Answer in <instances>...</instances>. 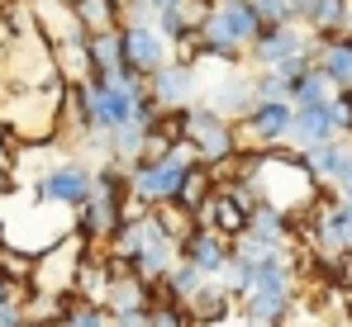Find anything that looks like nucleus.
<instances>
[{"mask_svg":"<svg viewBox=\"0 0 352 327\" xmlns=\"http://www.w3.org/2000/svg\"><path fill=\"white\" fill-rule=\"evenodd\" d=\"M262 29V14L248 5V0H214L200 34H205V57H224L234 62L238 53H248V43L257 38Z\"/></svg>","mask_w":352,"mask_h":327,"instance_id":"obj_1","label":"nucleus"},{"mask_svg":"<svg viewBox=\"0 0 352 327\" xmlns=\"http://www.w3.org/2000/svg\"><path fill=\"white\" fill-rule=\"evenodd\" d=\"M181 143L190 147L195 162H205V166H224L238 147H243V143H238V128L210 105H200V109L186 105L181 109Z\"/></svg>","mask_w":352,"mask_h":327,"instance_id":"obj_2","label":"nucleus"},{"mask_svg":"<svg viewBox=\"0 0 352 327\" xmlns=\"http://www.w3.org/2000/svg\"><path fill=\"white\" fill-rule=\"evenodd\" d=\"M190 162H195V157H190L186 143L172 147V152H162V157H138V162L129 166V195H133L138 204H167Z\"/></svg>","mask_w":352,"mask_h":327,"instance_id":"obj_3","label":"nucleus"},{"mask_svg":"<svg viewBox=\"0 0 352 327\" xmlns=\"http://www.w3.org/2000/svg\"><path fill=\"white\" fill-rule=\"evenodd\" d=\"M229 252H234V237H224V232H214V228H205V223H190V228L176 237V256L190 261L200 275H219L224 261H229Z\"/></svg>","mask_w":352,"mask_h":327,"instance_id":"obj_4","label":"nucleus"},{"mask_svg":"<svg viewBox=\"0 0 352 327\" xmlns=\"http://www.w3.org/2000/svg\"><path fill=\"white\" fill-rule=\"evenodd\" d=\"M119 48H124V66L148 76L153 66H162L172 57V38L157 34V24H119Z\"/></svg>","mask_w":352,"mask_h":327,"instance_id":"obj_5","label":"nucleus"},{"mask_svg":"<svg viewBox=\"0 0 352 327\" xmlns=\"http://www.w3.org/2000/svg\"><path fill=\"white\" fill-rule=\"evenodd\" d=\"M143 81H148V95L157 100V109H186L195 100V66L181 62V57H167V62L153 66Z\"/></svg>","mask_w":352,"mask_h":327,"instance_id":"obj_6","label":"nucleus"},{"mask_svg":"<svg viewBox=\"0 0 352 327\" xmlns=\"http://www.w3.org/2000/svg\"><path fill=\"white\" fill-rule=\"evenodd\" d=\"M291 109H295L291 100H257V105L238 119V133L252 138L257 147H267V143H276V138L291 133Z\"/></svg>","mask_w":352,"mask_h":327,"instance_id":"obj_7","label":"nucleus"},{"mask_svg":"<svg viewBox=\"0 0 352 327\" xmlns=\"http://www.w3.org/2000/svg\"><path fill=\"white\" fill-rule=\"evenodd\" d=\"M91 190H96V175L86 171V166H53L43 180H38V195L43 199H53V204H67V209H76V204H86L91 199Z\"/></svg>","mask_w":352,"mask_h":327,"instance_id":"obj_8","label":"nucleus"},{"mask_svg":"<svg viewBox=\"0 0 352 327\" xmlns=\"http://www.w3.org/2000/svg\"><path fill=\"white\" fill-rule=\"evenodd\" d=\"M248 48H252V57H257L262 66H281V62H291V57H305V38L295 34L291 19H286V24H262Z\"/></svg>","mask_w":352,"mask_h":327,"instance_id":"obj_9","label":"nucleus"},{"mask_svg":"<svg viewBox=\"0 0 352 327\" xmlns=\"http://www.w3.org/2000/svg\"><path fill=\"white\" fill-rule=\"evenodd\" d=\"M181 308H186V318L195 327H210V323H224L229 318V308H234V294L224 289V284H210V275L181 299Z\"/></svg>","mask_w":352,"mask_h":327,"instance_id":"obj_10","label":"nucleus"},{"mask_svg":"<svg viewBox=\"0 0 352 327\" xmlns=\"http://www.w3.org/2000/svg\"><path fill=\"white\" fill-rule=\"evenodd\" d=\"M214 195V166L205 162H190L186 166V175H181V185H176L172 204L176 209H186V214H200V204Z\"/></svg>","mask_w":352,"mask_h":327,"instance_id":"obj_11","label":"nucleus"},{"mask_svg":"<svg viewBox=\"0 0 352 327\" xmlns=\"http://www.w3.org/2000/svg\"><path fill=\"white\" fill-rule=\"evenodd\" d=\"M291 133L309 147V143H324L333 138V119H329V105H295L291 109Z\"/></svg>","mask_w":352,"mask_h":327,"instance_id":"obj_12","label":"nucleus"},{"mask_svg":"<svg viewBox=\"0 0 352 327\" xmlns=\"http://www.w3.org/2000/svg\"><path fill=\"white\" fill-rule=\"evenodd\" d=\"M81 34H100V29H119V0H72L67 5Z\"/></svg>","mask_w":352,"mask_h":327,"instance_id":"obj_13","label":"nucleus"},{"mask_svg":"<svg viewBox=\"0 0 352 327\" xmlns=\"http://www.w3.org/2000/svg\"><path fill=\"white\" fill-rule=\"evenodd\" d=\"M295 14L319 34H333L348 19V0H295Z\"/></svg>","mask_w":352,"mask_h":327,"instance_id":"obj_14","label":"nucleus"},{"mask_svg":"<svg viewBox=\"0 0 352 327\" xmlns=\"http://www.w3.org/2000/svg\"><path fill=\"white\" fill-rule=\"evenodd\" d=\"M333 86H343L352 90V38H329V48H324V66H319Z\"/></svg>","mask_w":352,"mask_h":327,"instance_id":"obj_15","label":"nucleus"},{"mask_svg":"<svg viewBox=\"0 0 352 327\" xmlns=\"http://www.w3.org/2000/svg\"><path fill=\"white\" fill-rule=\"evenodd\" d=\"M257 105V90H252V81H229L224 90H214V100H210V109H219L224 119L234 114V123L248 114V109Z\"/></svg>","mask_w":352,"mask_h":327,"instance_id":"obj_16","label":"nucleus"},{"mask_svg":"<svg viewBox=\"0 0 352 327\" xmlns=\"http://www.w3.org/2000/svg\"><path fill=\"white\" fill-rule=\"evenodd\" d=\"M58 327H110V313H105L96 299H86V304H67V313H62Z\"/></svg>","mask_w":352,"mask_h":327,"instance_id":"obj_17","label":"nucleus"},{"mask_svg":"<svg viewBox=\"0 0 352 327\" xmlns=\"http://www.w3.org/2000/svg\"><path fill=\"white\" fill-rule=\"evenodd\" d=\"M148 327H190V318H186V308L172 304V299H153L148 304Z\"/></svg>","mask_w":352,"mask_h":327,"instance_id":"obj_18","label":"nucleus"},{"mask_svg":"<svg viewBox=\"0 0 352 327\" xmlns=\"http://www.w3.org/2000/svg\"><path fill=\"white\" fill-rule=\"evenodd\" d=\"M257 14H262V24H286L295 19V0H248Z\"/></svg>","mask_w":352,"mask_h":327,"instance_id":"obj_19","label":"nucleus"},{"mask_svg":"<svg viewBox=\"0 0 352 327\" xmlns=\"http://www.w3.org/2000/svg\"><path fill=\"white\" fill-rule=\"evenodd\" d=\"M324 105H329V119H333V128H352V90L333 95V100H324Z\"/></svg>","mask_w":352,"mask_h":327,"instance_id":"obj_20","label":"nucleus"},{"mask_svg":"<svg viewBox=\"0 0 352 327\" xmlns=\"http://www.w3.org/2000/svg\"><path fill=\"white\" fill-rule=\"evenodd\" d=\"M0 327H29V318H24V304H19V299L0 304Z\"/></svg>","mask_w":352,"mask_h":327,"instance_id":"obj_21","label":"nucleus"},{"mask_svg":"<svg viewBox=\"0 0 352 327\" xmlns=\"http://www.w3.org/2000/svg\"><path fill=\"white\" fill-rule=\"evenodd\" d=\"M110 327H148V308H124L110 318Z\"/></svg>","mask_w":352,"mask_h":327,"instance_id":"obj_22","label":"nucleus"},{"mask_svg":"<svg viewBox=\"0 0 352 327\" xmlns=\"http://www.w3.org/2000/svg\"><path fill=\"white\" fill-rule=\"evenodd\" d=\"M14 289H19V284H14V275H5V266H0V304H10V299H19Z\"/></svg>","mask_w":352,"mask_h":327,"instance_id":"obj_23","label":"nucleus"},{"mask_svg":"<svg viewBox=\"0 0 352 327\" xmlns=\"http://www.w3.org/2000/svg\"><path fill=\"white\" fill-rule=\"evenodd\" d=\"M5 190H10V162L0 157V195H5Z\"/></svg>","mask_w":352,"mask_h":327,"instance_id":"obj_24","label":"nucleus"},{"mask_svg":"<svg viewBox=\"0 0 352 327\" xmlns=\"http://www.w3.org/2000/svg\"><path fill=\"white\" fill-rule=\"evenodd\" d=\"M148 5H153V10H167V5H176V0H148Z\"/></svg>","mask_w":352,"mask_h":327,"instance_id":"obj_25","label":"nucleus"},{"mask_svg":"<svg viewBox=\"0 0 352 327\" xmlns=\"http://www.w3.org/2000/svg\"><path fill=\"white\" fill-rule=\"evenodd\" d=\"M238 327H272V323H257V318H248V323H238Z\"/></svg>","mask_w":352,"mask_h":327,"instance_id":"obj_26","label":"nucleus"},{"mask_svg":"<svg viewBox=\"0 0 352 327\" xmlns=\"http://www.w3.org/2000/svg\"><path fill=\"white\" fill-rule=\"evenodd\" d=\"M29 327H43V323H29Z\"/></svg>","mask_w":352,"mask_h":327,"instance_id":"obj_27","label":"nucleus"},{"mask_svg":"<svg viewBox=\"0 0 352 327\" xmlns=\"http://www.w3.org/2000/svg\"><path fill=\"white\" fill-rule=\"evenodd\" d=\"M14 5H19V0H14Z\"/></svg>","mask_w":352,"mask_h":327,"instance_id":"obj_28","label":"nucleus"},{"mask_svg":"<svg viewBox=\"0 0 352 327\" xmlns=\"http://www.w3.org/2000/svg\"><path fill=\"white\" fill-rule=\"evenodd\" d=\"M119 5H124V0H119Z\"/></svg>","mask_w":352,"mask_h":327,"instance_id":"obj_29","label":"nucleus"},{"mask_svg":"<svg viewBox=\"0 0 352 327\" xmlns=\"http://www.w3.org/2000/svg\"><path fill=\"white\" fill-rule=\"evenodd\" d=\"M190 327H195V323H190Z\"/></svg>","mask_w":352,"mask_h":327,"instance_id":"obj_30","label":"nucleus"}]
</instances>
